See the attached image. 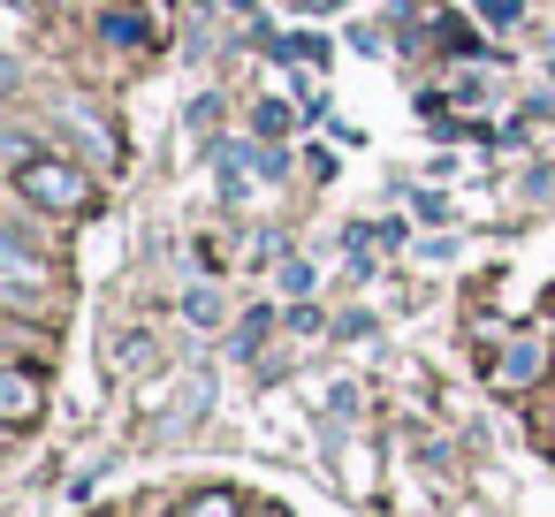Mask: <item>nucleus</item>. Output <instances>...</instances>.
I'll list each match as a JSON object with an SVG mask.
<instances>
[{"label":"nucleus","mask_w":555,"mask_h":517,"mask_svg":"<svg viewBox=\"0 0 555 517\" xmlns=\"http://www.w3.org/2000/svg\"><path fill=\"white\" fill-rule=\"evenodd\" d=\"M312 289H320V267L312 259H289L282 267V297H312Z\"/></svg>","instance_id":"nucleus-6"},{"label":"nucleus","mask_w":555,"mask_h":517,"mask_svg":"<svg viewBox=\"0 0 555 517\" xmlns=\"http://www.w3.org/2000/svg\"><path fill=\"white\" fill-rule=\"evenodd\" d=\"M47 289H54V274L24 251V236H9V244H0V297H9L16 312H39Z\"/></svg>","instance_id":"nucleus-2"},{"label":"nucleus","mask_w":555,"mask_h":517,"mask_svg":"<svg viewBox=\"0 0 555 517\" xmlns=\"http://www.w3.org/2000/svg\"><path fill=\"white\" fill-rule=\"evenodd\" d=\"M9 9H31V0H9Z\"/></svg>","instance_id":"nucleus-12"},{"label":"nucleus","mask_w":555,"mask_h":517,"mask_svg":"<svg viewBox=\"0 0 555 517\" xmlns=\"http://www.w3.org/2000/svg\"><path fill=\"white\" fill-rule=\"evenodd\" d=\"M540 365H547V350H540V342H509V350L494 358V380H509V388H525V380H532Z\"/></svg>","instance_id":"nucleus-4"},{"label":"nucleus","mask_w":555,"mask_h":517,"mask_svg":"<svg viewBox=\"0 0 555 517\" xmlns=\"http://www.w3.org/2000/svg\"><path fill=\"white\" fill-rule=\"evenodd\" d=\"M9 176H16V198H31L39 214H85V206H92V183H85L69 160H54V153H31V160H16Z\"/></svg>","instance_id":"nucleus-1"},{"label":"nucleus","mask_w":555,"mask_h":517,"mask_svg":"<svg viewBox=\"0 0 555 517\" xmlns=\"http://www.w3.org/2000/svg\"><path fill=\"white\" fill-rule=\"evenodd\" d=\"M251 130H259V138H282V130H289L282 100H259V107H251Z\"/></svg>","instance_id":"nucleus-8"},{"label":"nucleus","mask_w":555,"mask_h":517,"mask_svg":"<svg viewBox=\"0 0 555 517\" xmlns=\"http://www.w3.org/2000/svg\"><path fill=\"white\" fill-rule=\"evenodd\" d=\"M479 9V24H494V31H509L517 16H525V0H472Z\"/></svg>","instance_id":"nucleus-7"},{"label":"nucleus","mask_w":555,"mask_h":517,"mask_svg":"<svg viewBox=\"0 0 555 517\" xmlns=\"http://www.w3.org/2000/svg\"><path fill=\"white\" fill-rule=\"evenodd\" d=\"M183 320H191V327H221V320H229V297H221V289H191V297H183Z\"/></svg>","instance_id":"nucleus-5"},{"label":"nucleus","mask_w":555,"mask_h":517,"mask_svg":"<svg viewBox=\"0 0 555 517\" xmlns=\"http://www.w3.org/2000/svg\"><path fill=\"white\" fill-rule=\"evenodd\" d=\"M191 517H236V502H229V494H198Z\"/></svg>","instance_id":"nucleus-10"},{"label":"nucleus","mask_w":555,"mask_h":517,"mask_svg":"<svg viewBox=\"0 0 555 517\" xmlns=\"http://www.w3.org/2000/svg\"><path fill=\"white\" fill-rule=\"evenodd\" d=\"M107 39H115V47H138L145 24H138V16H107Z\"/></svg>","instance_id":"nucleus-9"},{"label":"nucleus","mask_w":555,"mask_h":517,"mask_svg":"<svg viewBox=\"0 0 555 517\" xmlns=\"http://www.w3.org/2000/svg\"><path fill=\"white\" fill-rule=\"evenodd\" d=\"M312 9H343V0H312Z\"/></svg>","instance_id":"nucleus-11"},{"label":"nucleus","mask_w":555,"mask_h":517,"mask_svg":"<svg viewBox=\"0 0 555 517\" xmlns=\"http://www.w3.org/2000/svg\"><path fill=\"white\" fill-rule=\"evenodd\" d=\"M0 411H9V426H31V418H39V380H31L24 365L0 373Z\"/></svg>","instance_id":"nucleus-3"}]
</instances>
